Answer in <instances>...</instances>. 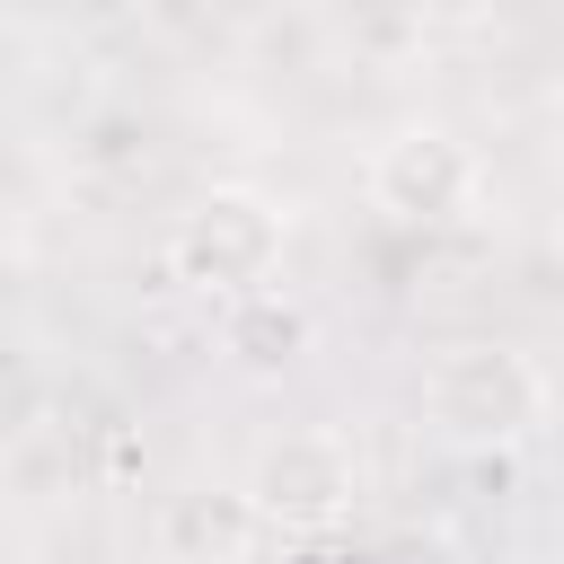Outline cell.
Returning a JSON list of instances; mask_svg holds the SVG:
<instances>
[{"label": "cell", "instance_id": "ba28073f", "mask_svg": "<svg viewBox=\"0 0 564 564\" xmlns=\"http://www.w3.org/2000/svg\"><path fill=\"white\" fill-rule=\"evenodd\" d=\"M546 132H555V159H564V88H555V106H546Z\"/></svg>", "mask_w": 564, "mask_h": 564}, {"label": "cell", "instance_id": "3957f363", "mask_svg": "<svg viewBox=\"0 0 564 564\" xmlns=\"http://www.w3.org/2000/svg\"><path fill=\"white\" fill-rule=\"evenodd\" d=\"M247 502L264 529H291V538H317V529H344L352 502H361V449L335 432V423H300V432H273L247 467Z\"/></svg>", "mask_w": 564, "mask_h": 564}, {"label": "cell", "instance_id": "6da1fadb", "mask_svg": "<svg viewBox=\"0 0 564 564\" xmlns=\"http://www.w3.org/2000/svg\"><path fill=\"white\" fill-rule=\"evenodd\" d=\"M546 405H555V388L520 344L467 335V344H441L423 361V423L449 449H511L546 423Z\"/></svg>", "mask_w": 564, "mask_h": 564}, {"label": "cell", "instance_id": "8992f818", "mask_svg": "<svg viewBox=\"0 0 564 564\" xmlns=\"http://www.w3.org/2000/svg\"><path fill=\"white\" fill-rule=\"evenodd\" d=\"M256 538H264V520H256L247 485L238 494L229 485H194V494H176L159 511V555L167 564H247Z\"/></svg>", "mask_w": 564, "mask_h": 564}, {"label": "cell", "instance_id": "277c9868", "mask_svg": "<svg viewBox=\"0 0 564 564\" xmlns=\"http://www.w3.org/2000/svg\"><path fill=\"white\" fill-rule=\"evenodd\" d=\"M361 194H370V212L397 220V229H441V220H458V212L485 194V159H476L449 123H397V132L370 150Z\"/></svg>", "mask_w": 564, "mask_h": 564}, {"label": "cell", "instance_id": "7a4b0ae2", "mask_svg": "<svg viewBox=\"0 0 564 564\" xmlns=\"http://www.w3.org/2000/svg\"><path fill=\"white\" fill-rule=\"evenodd\" d=\"M291 247V212L256 185H212L167 220V282L194 300H238L256 282L282 273Z\"/></svg>", "mask_w": 564, "mask_h": 564}, {"label": "cell", "instance_id": "52a82bcc", "mask_svg": "<svg viewBox=\"0 0 564 564\" xmlns=\"http://www.w3.org/2000/svg\"><path fill=\"white\" fill-rule=\"evenodd\" d=\"M370 564H467V555H458L449 529H388V538L370 546Z\"/></svg>", "mask_w": 564, "mask_h": 564}, {"label": "cell", "instance_id": "5b68a950", "mask_svg": "<svg viewBox=\"0 0 564 564\" xmlns=\"http://www.w3.org/2000/svg\"><path fill=\"white\" fill-rule=\"evenodd\" d=\"M220 361L238 370V379H282V370H300L308 352H317V317H308V300H291L282 282H256V291H238V300H220Z\"/></svg>", "mask_w": 564, "mask_h": 564}]
</instances>
